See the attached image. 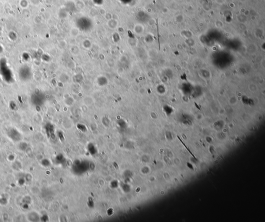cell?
Wrapping results in <instances>:
<instances>
[{"label":"cell","instance_id":"cell-1","mask_svg":"<svg viewBox=\"0 0 265 222\" xmlns=\"http://www.w3.org/2000/svg\"><path fill=\"white\" fill-rule=\"evenodd\" d=\"M120 1L123 4H127L130 3L132 1V0H120Z\"/></svg>","mask_w":265,"mask_h":222}]
</instances>
